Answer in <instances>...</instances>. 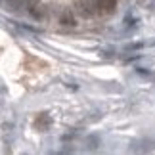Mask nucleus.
<instances>
[{"instance_id":"f03ea898","label":"nucleus","mask_w":155,"mask_h":155,"mask_svg":"<svg viewBox=\"0 0 155 155\" xmlns=\"http://www.w3.org/2000/svg\"><path fill=\"white\" fill-rule=\"evenodd\" d=\"M63 23V25H69V27H73L75 25V19H73V15L69 14V12H63V15H61V19H59Z\"/></svg>"},{"instance_id":"f257e3e1","label":"nucleus","mask_w":155,"mask_h":155,"mask_svg":"<svg viewBox=\"0 0 155 155\" xmlns=\"http://www.w3.org/2000/svg\"><path fill=\"white\" fill-rule=\"evenodd\" d=\"M98 6L100 12H104V14H113L117 8V0H98Z\"/></svg>"}]
</instances>
